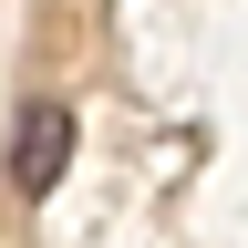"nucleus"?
Segmentation results:
<instances>
[{
    "label": "nucleus",
    "mask_w": 248,
    "mask_h": 248,
    "mask_svg": "<svg viewBox=\"0 0 248 248\" xmlns=\"http://www.w3.org/2000/svg\"><path fill=\"white\" fill-rule=\"evenodd\" d=\"M62 166H73V114L42 93V104H21V124H11V186L21 197H52Z\"/></svg>",
    "instance_id": "f257e3e1"
}]
</instances>
